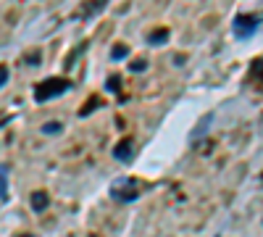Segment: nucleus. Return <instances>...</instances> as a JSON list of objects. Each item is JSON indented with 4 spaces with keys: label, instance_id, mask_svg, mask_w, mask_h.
<instances>
[{
    "label": "nucleus",
    "instance_id": "f257e3e1",
    "mask_svg": "<svg viewBox=\"0 0 263 237\" xmlns=\"http://www.w3.org/2000/svg\"><path fill=\"white\" fill-rule=\"evenodd\" d=\"M69 90H71L69 79H42V82H37V87H34V100L37 103H48L50 98H58V95L69 93Z\"/></svg>",
    "mask_w": 263,
    "mask_h": 237
},
{
    "label": "nucleus",
    "instance_id": "f03ea898",
    "mask_svg": "<svg viewBox=\"0 0 263 237\" xmlns=\"http://www.w3.org/2000/svg\"><path fill=\"white\" fill-rule=\"evenodd\" d=\"M111 198L119 200V203H132V200H137L140 198V185L137 179H132V177H121L111 185Z\"/></svg>",
    "mask_w": 263,
    "mask_h": 237
},
{
    "label": "nucleus",
    "instance_id": "7ed1b4c3",
    "mask_svg": "<svg viewBox=\"0 0 263 237\" xmlns=\"http://www.w3.org/2000/svg\"><path fill=\"white\" fill-rule=\"evenodd\" d=\"M258 27H260V19H255V16H239V19H234L232 32L239 40H248V37H253L258 32Z\"/></svg>",
    "mask_w": 263,
    "mask_h": 237
},
{
    "label": "nucleus",
    "instance_id": "20e7f679",
    "mask_svg": "<svg viewBox=\"0 0 263 237\" xmlns=\"http://www.w3.org/2000/svg\"><path fill=\"white\" fill-rule=\"evenodd\" d=\"M114 158L124 161V163H129L132 158H135V145H132V140H124V142H119L114 148Z\"/></svg>",
    "mask_w": 263,
    "mask_h": 237
},
{
    "label": "nucleus",
    "instance_id": "39448f33",
    "mask_svg": "<svg viewBox=\"0 0 263 237\" xmlns=\"http://www.w3.org/2000/svg\"><path fill=\"white\" fill-rule=\"evenodd\" d=\"M213 119H216V114H213V111H211V114H205V116H203V121L197 124V126L192 129V132H190V142H197L200 137H205V132L211 129V121H213Z\"/></svg>",
    "mask_w": 263,
    "mask_h": 237
},
{
    "label": "nucleus",
    "instance_id": "423d86ee",
    "mask_svg": "<svg viewBox=\"0 0 263 237\" xmlns=\"http://www.w3.org/2000/svg\"><path fill=\"white\" fill-rule=\"evenodd\" d=\"M29 203H32V208H34L37 213H42V211L50 206V198H48V192H45V190H34V192H32V198H29Z\"/></svg>",
    "mask_w": 263,
    "mask_h": 237
},
{
    "label": "nucleus",
    "instance_id": "0eeeda50",
    "mask_svg": "<svg viewBox=\"0 0 263 237\" xmlns=\"http://www.w3.org/2000/svg\"><path fill=\"white\" fill-rule=\"evenodd\" d=\"M150 45H163V42H168V29H158V32H153L147 37Z\"/></svg>",
    "mask_w": 263,
    "mask_h": 237
},
{
    "label": "nucleus",
    "instance_id": "6e6552de",
    "mask_svg": "<svg viewBox=\"0 0 263 237\" xmlns=\"http://www.w3.org/2000/svg\"><path fill=\"white\" fill-rule=\"evenodd\" d=\"M126 56H129V45H124V42L114 45V50H111V58H114V61H124Z\"/></svg>",
    "mask_w": 263,
    "mask_h": 237
},
{
    "label": "nucleus",
    "instance_id": "1a4fd4ad",
    "mask_svg": "<svg viewBox=\"0 0 263 237\" xmlns=\"http://www.w3.org/2000/svg\"><path fill=\"white\" fill-rule=\"evenodd\" d=\"M0 200H8V185H6V169H0Z\"/></svg>",
    "mask_w": 263,
    "mask_h": 237
},
{
    "label": "nucleus",
    "instance_id": "9d476101",
    "mask_svg": "<svg viewBox=\"0 0 263 237\" xmlns=\"http://www.w3.org/2000/svg\"><path fill=\"white\" fill-rule=\"evenodd\" d=\"M98 103H100L98 98H90V100H87V105L79 111V116H90V114H92V108H98Z\"/></svg>",
    "mask_w": 263,
    "mask_h": 237
},
{
    "label": "nucleus",
    "instance_id": "9b49d317",
    "mask_svg": "<svg viewBox=\"0 0 263 237\" xmlns=\"http://www.w3.org/2000/svg\"><path fill=\"white\" fill-rule=\"evenodd\" d=\"M61 129H63V126H61L58 121H48L45 126H42V132H45V135H58Z\"/></svg>",
    "mask_w": 263,
    "mask_h": 237
},
{
    "label": "nucleus",
    "instance_id": "f8f14e48",
    "mask_svg": "<svg viewBox=\"0 0 263 237\" xmlns=\"http://www.w3.org/2000/svg\"><path fill=\"white\" fill-rule=\"evenodd\" d=\"M8 77H11V71H8V66H6V63H0V87H3V84L8 82Z\"/></svg>",
    "mask_w": 263,
    "mask_h": 237
},
{
    "label": "nucleus",
    "instance_id": "ddd939ff",
    "mask_svg": "<svg viewBox=\"0 0 263 237\" xmlns=\"http://www.w3.org/2000/svg\"><path fill=\"white\" fill-rule=\"evenodd\" d=\"M119 82H121L119 77H108V82H105V90H111V93H114V90H119Z\"/></svg>",
    "mask_w": 263,
    "mask_h": 237
},
{
    "label": "nucleus",
    "instance_id": "4468645a",
    "mask_svg": "<svg viewBox=\"0 0 263 237\" xmlns=\"http://www.w3.org/2000/svg\"><path fill=\"white\" fill-rule=\"evenodd\" d=\"M129 69H132V71H145V69H147V63H145V61H135Z\"/></svg>",
    "mask_w": 263,
    "mask_h": 237
},
{
    "label": "nucleus",
    "instance_id": "2eb2a0df",
    "mask_svg": "<svg viewBox=\"0 0 263 237\" xmlns=\"http://www.w3.org/2000/svg\"><path fill=\"white\" fill-rule=\"evenodd\" d=\"M255 74H258V77H263V58H258V61H255Z\"/></svg>",
    "mask_w": 263,
    "mask_h": 237
},
{
    "label": "nucleus",
    "instance_id": "dca6fc26",
    "mask_svg": "<svg viewBox=\"0 0 263 237\" xmlns=\"http://www.w3.org/2000/svg\"><path fill=\"white\" fill-rule=\"evenodd\" d=\"M21 237H32V234H21Z\"/></svg>",
    "mask_w": 263,
    "mask_h": 237
}]
</instances>
